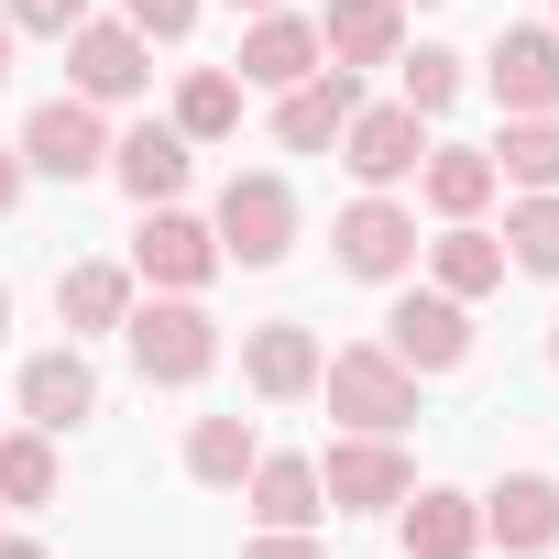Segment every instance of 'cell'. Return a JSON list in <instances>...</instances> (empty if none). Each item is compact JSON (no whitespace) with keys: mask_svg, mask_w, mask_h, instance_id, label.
<instances>
[{"mask_svg":"<svg viewBox=\"0 0 559 559\" xmlns=\"http://www.w3.org/2000/svg\"><path fill=\"white\" fill-rule=\"evenodd\" d=\"M23 176H56V187H88V176H110V121H99V99H34V121H23Z\"/></svg>","mask_w":559,"mask_h":559,"instance_id":"cell-4","label":"cell"},{"mask_svg":"<svg viewBox=\"0 0 559 559\" xmlns=\"http://www.w3.org/2000/svg\"><path fill=\"white\" fill-rule=\"evenodd\" d=\"M319 493H330V515H395V504L417 493V461H406L395 439L352 428V439L319 450Z\"/></svg>","mask_w":559,"mask_h":559,"instance_id":"cell-5","label":"cell"},{"mask_svg":"<svg viewBox=\"0 0 559 559\" xmlns=\"http://www.w3.org/2000/svg\"><path fill=\"white\" fill-rule=\"evenodd\" d=\"M548 373H559V319H548Z\"/></svg>","mask_w":559,"mask_h":559,"instance_id":"cell-38","label":"cell"},{"mask_svg":"<svg viewBox=\"0 0 559 559\" xmlns=\"http://www.w3.org/2000/svg\"><path fill=\"white\" fill-rule=\"evenodd\" d=\"M0 559H56V548L45 537H0Z\"/></svg>","mask_w":559,"mask_h":559,"instance_id":"cell-34","label":"cell"},{"mask_svg":"<svg viewBox=\"0 0 559 559\" xmlns=\"http://www.w3.org/2000/svg\"><path fill=\"white\" fill-rule=\"evenodd\" d=\"M493 187H504V176H493V154H483V143H428V165H417V198H428L439 219H483V209H493Z\"/></svg>","mask_w":559,"mask_h":559,"instance_id":"cell-23","label":"cell"},{"mask_svg":"<svg viewBox=\"0 0 559 559\" xmlns=\"http://www.w3.org/2000/svg\"><path fill=\"white\" fill-rule=\"evenodd\" d=\"M395 537H406V559H472V548H483V493L417 483V493L395 504Z\"/></svg>","mask_w":559,"mask_h":559,"instance_id":"cell-18","label":"cell"},{"mask_svg":"<svg viewBox=\"0 0 559 559\" xmlns=\"http://www.w3.org/2000/svg\"><path fill=\"white\" fill-rule=\"evenodd\" d=\"M548 12H559V0H548ZM548 34H559V23H548Z\"/></svg>","mask_w":559,"mask_h":559,"instance_id":"cell-39","label":"cell"},{"mask_svg":"<svg viewBox=\"0 0 559 559\" xmlns=\"http://www.w3.org/2000/svg\"><path fill=\"white\" fill-rule=\"evenodd\" d=\"M121 341H132V373H143V384H209V362H219V319H209L198 297H154V308H132Z\"/></svg>","mask_w":559,"mask_h":559,"instance_id":"cell-2","label":"cell"},{"mask_svg":"<svg viewBox=\"0 0 559 559\" xmlns=\"http://www.w3.org/2000/svg\"><path fill=\"white\" fill-rule=\"evenodd\" d=\"M384 352L428 384V373H461L472 362V308L461 297H439V286H406L395 308H384Z\"/></svg>","mask_w":559,"mask_h":559,"instance_id":"cell-8","label":"cell"},{"mask_svg":"<svg viewBox=\"0 0 559 559\" xmlns=\"http://www.w3.org/2000/svg\"><path fill=\"white\" fill-rule=\"evenodd\" d=\"M0 515H12V504H0Z\"/></svg>","mask_w":559,"mask_h":559,"instance_id":"cell-40","label":"cell"},{"mask_svg":"<svg viewBox=\"0 0 559 559\" xmlns=\"http://www.w3.org/2000/svg\"><path fill=\"white\" fill-rule=\"evenodd\" d=\"M319 45H330V67H395L406 56V0H330L319 12Z\"/></svg>","mask_w":559,"mask_h":559,"instance_id":"cell-19","label":"cell"},{"mask_svg":"<svg viewBox=\"0 0 559 559\" xmlns=\"http://www.w3.org/2000/svg\"><path fill=\"white\" fill-rule=\"evenodd\" d=\"M319 384H330V417H341V428H373V439H406V428H417V373H406L384 341L330 352Z\"/></svg>","mask_w":559,"mask_h":559,"instance_id":"cell-1","label":"cell"},{"mask_svg":"<svg viewBox=\"0 0 559 559\" xmlns=\"http://www.w3.org/2000/svg\"><path fill=\"white\" fill-rule=\"evenodd\" d=\"M132 319V263H67L56 274V330L67 341H110Z\"/></svg>","mask_w":559,"mask_h":559,"instance_id":"cell-21","label":"cell"},{"mask_svg":"<svg viewBox=\"0 0 559 559\" xmlns=\"http://www.w3.org/2000/svg\"><path fill=\"white\" fill-rule=\"evenodd\" d=\"M67 88L99 99V110H110V99H143V88H154V45H143L132 23H99V12H88V23L67 34Z\"/></svg>","mask_w":559,"mask_h":559,"instance_id":"cell-10","label":"cell"},{"mask_svg":"<svg viewBox=\"0 0 559 559\" xmlns=\"http://www.w3.org/2000/svg\"><path fill=\"white\" fill-rule=\"evenodd\" d=\"M241 559H330V548H319V526H263Z\"/></svg>","mask_w":559,"mask_h":559,"instance_id":"cell-32","label":"cell"},{"mask_svg":"<svg viewBox=\"0 0 559 559\" xmlns=\"http://www.w3.org/2000/svg\"><path fill=\"white\" fill-rule=\"evenodd\" d=\"M132 274H143V286H165V297H198L209 274H219V230L165 198V209H143V230H132Z\"/></svg>","mask_w":559,"mask_h":559,"instance_id":"cell-9","label":"cell"},{"mask_svg":"<svg viewBox=\"0 0 559 559\" xmlns=\"http://www.w3.org/2000/svg\"><path fill=\"white\" fill-rule=\"evenodd\" d=\"M88 23V0H12V34H34V45H67Z\"/></svg>","mask_w":559,"mask_h":559,"instance_id":"cell-31","label":"cell"},{"mask_svg":"<svg viewBox=\"0 0 559 559\" xmlns=\"http://www.w3.org/2000/svg\"><path fill=\"white\" fill-rule=\"evenodd\" d=\"M121 23H132L143 45H187V34H198V0H121Z\"/></svg>","mask_w":559,"mask_h":559,"instance_id":"cell-30","label":"cell"},{"mask_svg":"<svg viewBox=\"0 0 559 559\" xmlns=\"http://www.w3.org/2000/svg\"><path fill=\"white\" fill-rule=\"evenodd\" d=\"M12 45H23V34H12V12H0V78H12Z\"/></svg>","mask_w":559,"mask_h":559,"instance_id":"cell-35","label":"cell"},{"mask_svg":"<svg viewBox=\"0 0 559 559\" xmlns=\"http://www.w3.org/2000/svg\"><path fill=\"white\" fill-rule=\"evenodd\" d=\"M504 263L515 274H559V187H515V209H504Z\"/></svg>","mask_w":559,"mask_h":559,"instance_id":"cell-26","label":"cell"},{"mask_svg":"<svg viewBox=\"0 0 559 559\" xmlns=\"http://www.w3.org/2000/svg\"><path fill=\"white\" fill-rule=\"evenodd\" d=\"M417 252H428V286H439V297H461V308L504 286V241H493L483 219H439V241H417Z\"/></svg>","mask_w":559,"mask_h":559,"instance_id":"cell-20","label":"cell"},{"mask_svg":"<svg viewBox=\"0 0 559 559\" xmlns=\"http://www.w3.org/2000/svg\"><path fill=\"white\" fill-rule=\"evenodd\" d=\"M263 461V428L252 417H198L187 428V483H209V493H241V472Z\"/></svg>","mask_w":559,"mask_h":559,"instance_id":"cell-24","label":"cell"},{"mask_svg":"<svg viewBox=\"0 0 559 559\" xmlns=\"http://www.w3.org/2000/svg\"><path fill=\"white\" fill-rule=\"evenodd\" d=\"M341 165L362 176V187H406L417 165H428V110H406V99H362L352 121H341Z\"/></svg>","mask_w":559,"mask_h":559,"instance_id":"cell-7","label":"cell"},{"mask_svg":"<svg viewBox=\"0 0 559 559\" xmlns=\"http://www.w3.org/2000/svg\"><path fill=\"white\" fill-rule=\"evenodd\" d=\"M330 252H341V274H362V286H406V274H417V209H395L384 187H362L330 219Z\"/></svg>","mask_w":559,"mask_h":559,"instance_id":"cell-6","label":"cell"},{"mask_svg":"<svg viewBox=\"0 0 559 559\" xmlns=\"http://www.w3.org/2000/svg\"><path fill=\"white\" fill-rule=\"evenodd\" d=\"M230 12H286V0H230Z\"/></svg>","mask_w":559,"mask_h":559,"instance_id":"cell-36","label":"cell"},{"mask_svg":"<svg viewBox=\"0 0 559 559\" xmlns=\"http://www.w3.org/2000/svg\"><path fill=\"white\" fill-rule=\"evenodd\" d=\"M78 417H99V373H88V352H78V341H56V352H34V362H23V428L67 439Z\"/></svg>","mask_w":559,"mask_h":559,"instance_id":"cell-15","label":"cell"},{"mask_svg":"<svg viewBox=\"0 0 559 559\" xmlns=\"http://www.w3.org/2000/svg\"><path fill=\"white\" fill-rule=\"evenodd\" d=\"M352 110H362V78L352 67H319L297 88H274V143H286V154H330Z\"/></svg>","mask_w":559,"mask_h":559,"instance_id":"cell-14","label":"cell"},{"mask_svg":"<svg viewBox=\"0 0 559 559\" xmlns=\"http://www.w3.org/2000/svg\"><path fill=\"white\" fill-rule=\"evenodd\" d=\"M241 99H252V88H241L230 67H187V88H176V132H187V143H219V132H241Z\"/></svg>","mask_w":559,"mask_h":559,"instance_id":"cell-27","label":"cell"},{"mask_svg":"<svg viewBox=\"0 0 559 559\" xmlns=\"http://www.w3.org/2000/svg\"><path fill=\"white\" fill-rule=\"evenodd\" d=\"M241 493H252V526H319V515H330L308 450H263V461L241 472Z\"/></svg>","mask_w":559,"mask_h":559,"instance_id":"cell-22","label":"cell"},{"mask_svg":"<svg viewBox=\"0 0 559 559\" xmlns=\"http://www.w3.org/2000/svg\"><path fill=\"white\" fill-rule=\"evenodd\" d=\"M483 154H493L504 187H559V110H515Z\"/></svg>","mask_w":559,"mask_h":559,"instance_id":"cell-25","label":"cell"},{"mask_svg":"<svg viewBox=\"0 0 559 559\" xmlns=\"http://www.w3.org/2000/svg\"><path fill=\"white\" fill-rule=\"evenodd\" d=\"M483 537H493L504 559L559 548V472H504V483L483 493Z\"/></svg>","mask_w":559,"mask_h":559,"instance_id":"cell-16","label":"cell"},{"mask_svg":"<svg viewBox=\"0 0 559 559\" xmlns=\"http://www.w3.org/2000/svg\"><path fill=\"white\" fill-rule=\"evenodd\" d=\"M483 88L504 99V121L515 110H559V34L548 23H504L493 56H483Z\"/></svg>","mask_w":559,"mask_h":559,"instance_id":"cell-13","label":"cell"},{"mask_svg":"<svg viewBox=\"0 0 559 559\" xmlns=\"http://www.w3.org/2000/svg\"><path fill=\"white\" fill-rule=\"evenodd\" d=\"M0 504H56V439L0 428Z\"/></svg>","mask_w":559,"mask_h":559,"instance_id":"cell-28","label":"cell"},{"mask_svg":"<svg viewBox=\"0 0 559 559\" xmlns=\"http://www.w3.org/2000/svg\"><path fill=\"white\" fill-rule=\"evenodd\" d=\"M187 165H198V143H187L176 121H132V132H110V176H121V198H143V209H165V198L187 187Z\"/></svg>","mask_w":559,"mask_h":559,"instance_id":"cell-17","label":"cell"},{"mask_svg":"<svg viewBox=\"0 0 559 559\" xmlns=\"http://www.w3.org/2000/svg\"><path fill=\"white\" fill-rule=\"evenodd\" d=\"M209 230H219V263H241V274L286 263V252H297V187L252 165V176L219 187V219H209Z\"/></svg>","mask_w":559,"mask_h":559,"instance_id":"cell-3","label":"cell"},{"mask_svg":"<svg viewBox=\"0 0 559 559\" xmlns=\"http://www.w3.org/2000/svg\"><path fill=\"white\" fill-rule=\"evenodd\" d=\"M12 209H23V154L0 143V219H12Z\"/></svg>","mask_w":559,"mask_h":559,"instance_id":"cell-33","label":"cell"},{"mask_svg":"<svg viewBox=\"0 0 559 559\" xmlns=\"http://www.w3.org/2000/svg\"><path fill=\"white\" fill-rule=\"evenodd\" d=\"M319 67H330V45H319L308 12H252V23H241V56H230L241 88H297V78H319Z\"/></svg>","mask_w":559,"mask_h":559,"instance_id":"cell-12","label":"cell"},{"mask_svg":"<svg viewBox=\"0 0 559 559\" xmlns=\"http://www.w3.org/2000/svg\"><path fill=\"white\" fill-rule=\"evenodd\" d=\"M319 330L308 319H263V330H241V384L263 395V406H297V395H319Z\"/></svg>","mask_w":559,"mask_h":559,"instance_id":"cell-11","label":"cell"},{"mask_svg":"<svg viewBox=\"0 0 559 559\" xmlns=\"http://www.w3.org/2000/svg\"><path fill=\"white\" fill-rule=\"evenodd\" d=\"M0 341H12V286H0Z\"/></svg>","mask_w":559,"mask_h":559,"instance_id":"cell-37","label":"cell"},{"mask_svg":"<svg viewBox=\"0 0 559 559\" xmlns=\"http://www.w3.org/2000/svg\"><path fill=\"white\" fill-rule=\"evenodd\" d=\"M395 78H406V110H450V99L472 88V67H461L450 45H417V56H395Z\"/></svg>","mask_w":559,"mask_h":559,"instance_id":"cell-29","label":"cell"}]
</instances>
